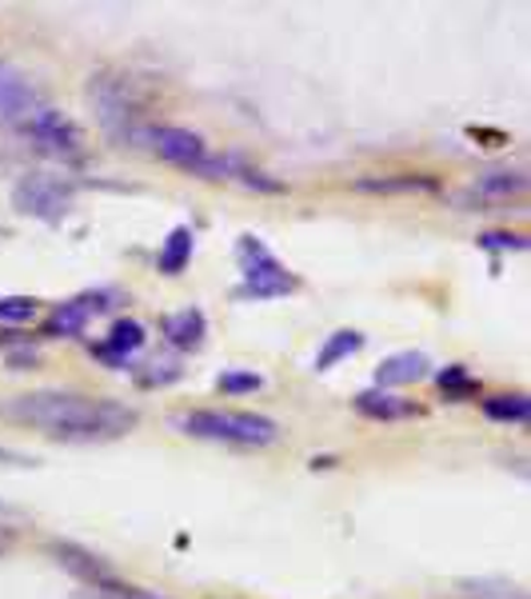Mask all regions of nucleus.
<instances>
[{
  "label": "nucleus",
  "instance_id": "obj_26",
  "mask_svg": "<svg viewBox=\"0 0 531 599\" xmlns=\"http://www.w3.org/2000/svg\"><path fill=\"white\" fill-rule=\"evenodd\" d=\"M480 248H487V252H523L528 236H520V232H484Z\"/></svg>",
  "mask_w": 531,
  "mask_h": 599
},
{
  "label": "nucleus",
  "instance_id": "obj_6",
  "mask_svg": "<svg viewBox=\"0 0 531 599\" xmlns=\"http://www.w3.org/2000/svg\"><path fill=\"white\" fill-rule=\"evenodd\" d=\"M21 132L33 140L45 156H57V161H76L84 152L81 125H76L69 113H60V108H36L21 125Z\"/></svg>",
  "mask_w": 531,
  "mask_h": 599
},
{
  "label": "nucleus",
  "instance_id": "obj_7",
  "mask_svg": "<svg viewBox=\"0 0 531 599\" xmlns=\"http://www.w3.org/2000/svg\"><path fill=\"white\" fill-rule=\"evenodd\" d=\"M144 144H149L156 156H164L168 164H176V168H188V173L209 156L204 137L192 132V128H180V125H149Z\"/></svg>",
  "mask_w": 531,
  "mask_h": 599
},
{
  "label": "nucleus",
  "instance_id": "obj_11",
  "mask_svg": "<svg viewBox=\"0 0 531 599\" xmlns=\"http://www.w3.org/2000/svg\"><path fill=\"white\" fill-rule=\"evenodd\" d=\"M144 344H149L144 324L132 320V316H125V320H116L113 328H108V336L101 340V344H93V356L105 360L108 368H128L132 356H137Z\"/></svg>",
  "mask_w": 531,
  "mask_h": 599
},
{
  "label": "nucleus",
  "instance_id": "obj_17",
  "mask_svg": "<svg viewBox=\"0 0 531 599\" xmlns=\"http://www.w3.org/2000/svg\"><path fill=\"white\" fill-rule=\"evenodd\" d=\"M432 176H364L356 180V192H380V197H408V192H436Z\"/></svg>",
  "mask_w": 531,
  "mask_h": 599
},
{
  "label": "nucleus",
  "instance_id": "obj_22",
  "mask_svg": "<svg viewBox=\"0 0 531 599\" xmlns=\"http://www.w3.org/2000/svg\"><path fill=\"white\" fill-rule=\"evenodd\" d=\"M180 360H152L149 368L137 372V384L140 388H164V384H176L180 380Z\"/></svg>",
  "mask_w": 531,
  "mask_h": 599
},
{
  "label": "nucleus",
  "instance_id": "obj_20",
  "mask_svg": "<svg viewBox=\"0 0 531 599\" xmlns=\"http://www.w3.org/2000/svg\"><path fill=\"white\" fill-rule=\"evenodd\" d=\"M436 384H439V392L448 396L451 403L480 396V380H475V376L463 368V364H448L444 372H436Z\"/></svg>",
  "mask_w": 531,
  "mask_h": 599
},
{
  "label": "nucleus",
  "instance_id": "obj_32",
  "mask_svg": "<svg viewBox=\"0 0 531 599\" xmlns=\"http://www.w3.org/2000/svg\"><path fill=\"white\" fill-rule=\"evenodd\" d=\"M0 236H4V228H0Z\"/></svg>",
  "mask_w": 531,
  "mask_h": 599
},
{
  "label": "nucleus",
  "instance_id": "obj_2",
  "mask_svg": "<svg viewBox=\"0 0 531 599\" xmlns=\"http://www.w3.org/2000/svg\"><path fill=\"white\" fill-rule=\"evenodd\" d=\"M88 104L96 113V125L105 128L116 144H144L149 120H144V96L137 81L120 72H96L88 81Z\"/></svg>",
  "mask_w": 531,
  "mask_h": 599
},
{
  "label": "nucleus",
  "instance_id": "obj_8",
  "mask_svg": "<svg viewBox=\"0 0 531 599\" xmlns=\"http://www.w3.org/2000/svg\"><path fill=\"white\" fill-rule=\"evenodd\" d=\"M36 108H45L40 101V89H36L28 77H24L16 64L0 60V125L4 128H21Z\"/></svg>",
  "mask_w": 531,
  "mask_h": 599
},
{
  "label": "nucleus",
  "instance_id": "obj_3",
  "mask_svg": "<svg viewBox=\"0 0 531 599\" xmlns=\"http://www.w3.org/2000/svg\"><path fill=\"white\" fill-rule=\"evenodd\" d=\"M173 427L185 436L232 444V448H268L280 439V424L260 412H220V408H197V412L173 415Z\"/></svg>",
  "mask_w": 531,
  "mask_h": 599
},
{
  "label": "nucleus",
  "instance_id": "obj_4",
  "mask_svg": "<svg viewBox=\"0 0 531 599\" xmlns=\"http://www.w3.org/2000/svg\"><path fill=\"white\" fill-rule=\"evenodd\" d=\"M236 260H240V289L232 292L236 300H276V296H288V292L300 289V277L292 272L284 260L268 252L260 236H240L236 240Z\"/></svg>",
  "mask_w": 531,
  "mask_h": 599
},
{
  "label": "nucleus",
  "instance_id": "obj_30",
  "mask_svg": "<svg viewBox=\"0 0 531 599\" xmlns=\"http://www.w3.org/2000/svg\"><path fill=\"white\" fill-rule=\"evenodd\" d=\"M12 540H16V536H12V528H4V524H0V552H9Z\"/></svg>",
  "mask_w": 531,
  "mask_h": 599
},
{
  "label": "nucleus",
  "instance_id": "obj_10",
  "mask_svg": "<svg viewBox=\"0 0 531 599\" xmlns=\"http://www.w3.org/2000/svg\"><path fill=\"white\" fill-rule=\"evenodd\" d=\"M105 308H108L105 292H88V296L64 300V304H57V308L45 316L40 336H48V340H69V336H81L96 312H105Z\"/></svg>",
  "mask_w": 531,
  "mask_h": 599
},
{
  "label": "nucleus",
  "instance_id": "obj_28",
  "mask_svg": "<svg viewBox=\"0 0 531 599\" xmlns=\"http://www.w3.org/2000/svg\"><path fill=\"white\" fill-rule=\"evenodd\" d=\"M0 463H9V468H36V456H28V451H12V448H0Z\"/></svg>",
  "mask_w": 531,
  "mask_h": 599
},
{
  "label": "nucleus",
  "instance_id": "obj_27",
  "mask_svg": "<svg viewBox=\"0 0 531 599\" xmlns=\"http://www.w3.org/2000/svg\"><path fill=\"white\" fill-rule=\"evenodd\" d=\"M108 599H161V596H152V591H140V588H125V584H116V579H108L105 588Z\"/></svg>",
  "mask_w": 531,
  "mask_h": 599
},
{
  "label": "nucleus",
  "instance_id": "obj_12",
  "mask_svg": "<svg viewBox=\"0 0 531 599\" xmlns=\"http://www.w3.org/2000/svg\"><path fill=\"white\" fill-rule=\"evenodd\" d=\"M48 552L57 555V564L64 567V572H72V576L81 579V584H93L96 591H101L108 579H113V572H108L105 560H101L96 552H88V548H81V543L52 540V543H48Z\"/></svg>",
  "mask_w": 531,
  "mask_h": 599
},
{
  "label": "nucleus",
  "instance_id": "obj_21",
  "mask_svg": "<svg viewBox=\"0 0 531 599\" xmlns=\"http://www.w3.org/2000/svg\"><path fill=\"white\" fill-rule=\"evenodd\" d=\"M460 591L463 599H528L516 584H508V579H463Z\"/></svg>",
  "mask_w": 531,
  "mask_h": 599
},
{
  "label": "nucleus",
  "instance_id": "obj_25",
  "mask_svg": "<svg viewBox=\"0 0 531 599\" xmlns=\"http://www.w3.org/2000/svg\"><path fill=\"white\" fill-rule=\"evenodd\" d=\"M236 180H240L244 188H252V192H264V197L284 192V180H272V176L260 173V168H252V164H244L240 173H236Z\"/></svg>",
  "mask_w": 531,
  "mask_h": 599
},
{
  "label": "nucleus",
  "instance_id": "obj_24",
  "mask_svg": "<svg viewBox=\"0 0 531 599\" xmlns=\"http://www.w3.org/2000/svg\"><path fill=\"white\" fill-rule=\"evenodd\" d=\"M260 384H264V380H260L256 372H236V368H232V372H220V376H216V388L224 396H248V392H256Z\"/></svg>",
  "mask_w": 531,
  "mask_h": 599
},
{
  "label": "nucleus",
  "instance_id": "obj_14",
  "mask_svg": "<svg viewBox=\"0 0 531 599\" xmlns=\"http://www.w3.org/2000/svg\"><path fill=\"white\" fill-rule=\"evenodd\" d=\"M352 403H356V412L364 415V420H380V424H396V420L420 415V403L404 400V396L396 392H384V388H368V392H359Z\"/></svg>",
  "mask_w": 531,
  "mask_h": 599
},
{
  "label": "nucleus",
  "instance_id": "obj_1",
  "mask_svg": "<svg viewBox=\"0 0 531 599\" xmlns=\"http://www.w3.org/2000/svg\"><path fill=\"white\" fill-rule=\"evenodd\" d=\"M0 415L9 424L33 427L64 444H101V439H120L140 424L137 408L105 396H81V392H24L0 403Z\"/></svg>",
  "mask_w": 531,
  "mask_h": 599
},
{
  "label": "nucleus",
  "instance_id": "obj_15",
  "mask_svg": "<svg viewBox=\"0 0 531 599\" xmlns=\"http://www.w3.org/2000/svg\"><path fill=\"white\" fill-rule=\"evenodd\" d=\"M161 332L176 352H197V348L204 344V336H209V324H204V312L200 308H185V312L164 316Z\"/></svg>",
  "mask_w": 531,
  "mask_h": 599
},
{
  "label": "nucleus",
  "instance_id": "obj_18",
  "mask_svg": "<svg viewBox=\"0 0 531 599\" xmlns=\"http://www.w3.org/2000/svg\"><path fill=\"white\" fill-rule=\"evenodd\" d=\"M359 348H364V332H356V328H340V332H332L328 340H323V348L316 352V364H312V368L316 372L335 368L340 360L356 356Z\"/></svg>",
  "mask_w": 531,
  "mask_h": 599
},
{
  "label": "nucleus",
  "instance_id": "obj_5",
  "mask_svg": "<svg viewBox=\"0 0 531 599\" xmlns=\"http://www.w3.org/2000/svg\"><path fill=\"white\" fill-rule=\"evenodd\" d=\"M72 197H76L72 180H60L52 173H28L12 188V208L45 224H60L72 212Z\"/></svg>",
  "mask_w": 531,
  "mask_h": 599
},
{
  "label": "nucleus",
  "instance_id": "obj_23",
  "mask_svg": "<svg viewBox=\"0 0 531 599\" xmlns=\"http://www.w3.org/2000/svg\"><path fill=\"white\" fill-rule=\"evenodd\" d=\"M36 320L33 296H0V324H28Z\"/></svg>",
  "mask_w": 531,
  "mask_h": 599
},
{
  "label": "nucleus",
  "instance_id": "obj_31",
  "mask_svg": "<svg viewBox=\"0 0 531 599\" xmlns=\"http://www.w3.org/2000/svg\"><path fill=\"white\" fill-rule=\"evenodd\" d=\"M4 512H9V507H4V504H0V516H4Z\"/></svg>",
  "mask_w": 531,
  "mask_h": 599
},
{
  "label": "nucleus",
  "instance_id": "obj_29",
  "mask_svg": "<svg viewBox=\"0 0 531 599\" xmlns=\"http://www.w3.org/2000/svg\"><path fill=\"white\" fill-rule=\"evenodd\" d=\"M9 364H12V368H33V364H36V352H33V348H12V352H9Z\"/></svg>",
  "mask_w": 531,
  "mask_h": 599
},
{
  "label": "nucleus",
  "instance_id": "obj_9",
  "mask_svg": "<svg viewBox=\"0 0 531 599\" xmlns=\"http://www.w3.org/2000/svg\"><path fill=\"white\" fill-rule=\"evenodd\" d=\"M523 192H528V176L516 173V168H492V173L475 176V185L456 200L475 204V212H492V208H504L511 200H523Z\"/></svg>",
  "mask_w": 531,
  "mask_h": 599
},
{
  "label": "nucleus",
  "instance_id": "obj_19",
  "mask_svg": "<svg viewBox=\"0 0 531 599\" xmlns=\"http://www.w3.org/2000/svg\"><path fill=\"white\" fill-rule=\"evenodd\" d=\"M487 420H496V424H528L531 420V400L523 392H511V396H487L480 400Z\"/></svg>",
  "mask_w": 531,
  "mask_h": 599
},
{
  "label": "nucleus",
  "instance_id": "obj_16",
  "mask_svg": "<svg viewBox=\"0 0 531 599\" xmlns=\"http://www.w3.org/2000/svg\"><path fill=\"white\" fill-rule=\"evenodd\" d=\"M192 248H197L192 228H188V224H176V228L168 232L164 248L156 252V268H161L164 277H180V272L188 268V260H192Z\"/></svg>",
  "mask_w": 531,
  "mask_h": 599
},
{
  "label": "nucleus",
  "instance_id": "obj_13",
  "mask_svg": "<svg viewBox=\"0 0 531 599\" xmlns=\"http://www.w3.org/2000/svg\"><path fill=\"white\" fill-rule=\"evenodd\" d=\"M432 372V360L424 352H392L388 360H380L376 368V388L392 392V388H408V384H420Z\"/></svg>",
  "mask_w": 531,
  "mask_h": 599
}]
</instances>
